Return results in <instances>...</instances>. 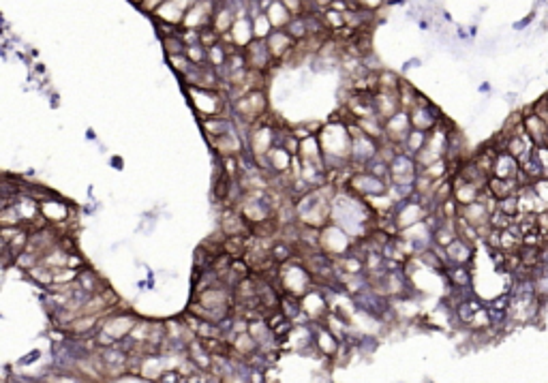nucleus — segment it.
<instances>
[{"label": "nucleus", "mask_w": 548, "mask_h": 383, "mask_svg": "<svg viewBox=\"0 0 548 383\" xmlns=\"http://www.w3.org/2000/svg\"><path fill=\"white\" fill-rule=\"evenodd\" d=\"M0 225L3 227H22L24 219L19 214L17 203H5L3 210H0Z\"/></svg>", "instance_id": "obj_25"}, {"label": "nucleus", "mask_w": 548, "mask_h": 383, "mask_svg": "<svg viewBox=\"0 0 548 383\" xmlns=\"http://www.w3.org/2000/svg\"><path fill=\"white\" fill-rule=\"evenodd\" d=\"M377 81H379V91H398L400 86V79L390 71H382L377 75Z\"/></svg>", "instance_id": "obj_30"}, {"label": "nucleus", "mask_w": 548, "mask_h": 383, "mask_svg": "<svg viewBox=\"0 0 548 383\" xmlns=\"http://www.w3.org/2000/svg\"><path fill=\"white\" fill-rule=\"evenodd\" d=\"M426 139H428V133L426 131H420V129H412L405 143H402V150H405L407 155L416 157L424 146H426Z\"/></svg>", "instance_id": "obj_24"}, {"label": "nucleus", "mask_w": 548, "mask_h": 383, "mask_svg": "<svg viewBox=\"0 0 548 383\" xmlns=\"http://www.w3.org/2000/svg\"><path fill=\"white\" fill-rule=\"evenodd\" d=\"M373 103H375V111H377V116L384 123L388 120V118H392L396 111L402 109L398 91H377L373 95Z\"/></svg>", "instance_id": "obj_15"}, {"label": "nucleus", "mask_w": 548, "mask_h": 383, "mask_svg": "<svg viewBox=\"0 0 548 383\" xmlns=\"http://www.w3.org/2000/svg\"><path fill=\"white\" fill-rule=\"evenodd\" d=\"M266 15L270 17L272 26H274V31H283V28L290 26V22L296 17L290 9L285 7L283 0H272L270 7L266 9Z\"/></svg>", "instance_id": "obj_21"}, {"label": "nucleus", "mask_w": 548, "mask_h": 383, "mask_svg": "<svg viewBox=\"0 0 548 383\" xmlns=\"http://www.w3.org/2000/svg\"><path fill=\"white\" fill-rule=\"evenodd\" d=\"M187 56L191 58V63H193V65H197V67H204V65H208V47H204L201 43L187 45Z\"/></svg>", "instance_id": "obj_28"}, {"label": "nucleus", "mask_w": 548, "mask_h": 383, "mask_svg": "<svg viewBox=\"0 0 548 383\" xmlns=\"http://www.w3.org/2000/svg\"><path fill=\"white\" fill-rule=\"evenodd\" d=\"M279 281L285 293H292V296H298V298H302L306 291L315 287L311 270L306 266H300V263H290V261L281 263Z\"/></svg>", "instance_id": "obj_2"}, {"label": "nucleus", "mask_w": 548, "mask_h": 383, "mask_svg": "<svg viewBox=\"0 0 548 383\" xmlns=\"http://www.w3.org/2000/svg\"><path fill=\"white\" fill-rule=\"evenodd\" d=\"M276 146V131L264 125H253L251 133H249V148L253 153V157H266L272 148Z\"/></svg>", "instance_id": "obj_9"}, {"label": "nucleus", "mask_w": 548, "mask_h": 383, "mask_svg": "<svg viewBox=\"0 0 548 383\" xmlns=\"http://www.w3.org/2000/svg\"><path fill=\"white\" fill-rule=\"evenodd\" d=\"M41 214L49 221V223H65L69 221V208L63 201H41Z\"/></svg>", "instance_id": "obj_23"}, {"label": "nucleus", "mask_w": 548, "mask_h": 383, "mask_svg": "<svg viewBox=\"0 0 548 383\" xmlns=\"http://www.w3.org/2000/svg\"><path fill=\"white\" fill-rule=\"evenodd\" d=\"M244 58H246V65L249 69H257V71H268L272 67V56L268 52V45L266 41L262 39H253L244 49Z\"/></svg>", "instance_id": "obj_11"}, {"label": "nucleus", "mask_w": 548, "mask_h": 383, "mask_svg": "<svg viewBox=\"0 0 548 383\" xmlns=\"http://www.w3.org/2000/svg\"><path fill=\"white\" fill-rule=\"evenodd\" d=\"M236 22V9L229 3H217V11L212 17V28L223 37L232 31V26Z\"/></svg>", "instance_id": "obj_19"}, {"label": "nucleus", "mask_w": 548, "mask_h": 383, "mask_svg": "<svg viewBox=\"0 0 548 383\" xmlns=\"http://www.w3.org/2000/svg\"><path fill=\"white\" fill-rule=\"evenodd\" d=\"M189 97L193 101V107L201 118L212 116H225V99L219 95V91H208V88H189Z\"/></svg>", "instance_id": "obj_4"}, {"label": "nucleus", "mask_w": 548, "mask_h": 383, "mask_svg": "<svg viewBox=\"0 0 548 383\" xmlns=\"http://www.w3.org/2000/svg\"><path fill=\"white\" fill-rule=\"evenodd\" d=\"M253 39H255V35H253V19H251V15H236V22L232 26V31L221 37V41L234 43L240 49H244Z\"/></svg>", "instance_id": "obj_12"}, {"label": "nucleus", "mask_w": 548, "mask_h": 383, "mask_svg": "<svg viewBox=\"0 0 548 383\" xmlns=\"http://www.w3.org/2000/svg\"><path fill=\"white\" fill-rule=\"evenodd\" d=\"M201 129L206 131L208 139L212 141V139H217V137H221V135H225L229 131H234L236 127H234L232 120H229V116H212V118H206V120L201 123Z\"/></svg>", "instance_id": "obj_22"}, {"label": "nucleus", "mask_w": 548, "mask_h": 383, "mask_svg": "<svg viewBox=\"0 0 548 383\" xmlns=\"http://www.w3.org/2000/svg\"><path fill=\"white\" fill-rule=\"evenodd\" d=\"M234 107H236V116L242 123L255 125L257 118H262L266 114V107H268L266 95H264V91H249L236 99Z\"/></svg>", "instance_id": "obj_6"}, {"label": "nucleus", "mask_w": 548, "mask_h": 383, "mask_svg": "<svg viewBox=\"0 0 548 383\" xmlns=\"http://www.w3.org/2000/svg\"><path fill=\"white\" fill-rule=\"evenodd\" d=\"M384 129H386V139H390L396 146H402V143H405V139H407V135H409V131L414 129L409 111L407 109L396 111L392 118H388V120L384 123Z\"/></svg>", "instance_id": "obj_10"}, {"label": "nucleus", "mask_w": 548, "mask_h": 383, "mask_svg": "<svg viewBox=\"0 0 548 383\" xmlns=\"http://www.w3.org/2000/svg\"><path fill=\"white\" fill-rule=\"evenodd\" d=\"M350 191L356 193L358 197H373V195H382V193H388L390 189V182L379 178V175L370 173L368 169H358V171H352L350 175Z\"/></svg>", "instance_id": "obj_5"}, {"label": "nucleus", "mask_w": 548, "mask_h": 383, "mask_svg": "<svg viewBox=\"0 0 548 383\" xmlns=\"http://www.w3.org/2000/svg\"><path fill=\"white\" fill-rule=\"evenodd\" d=\"M354 242L350 238V231L336 225V223H328L326 227L320 229V249L332 257V259H338L343 255H347L352 251Z\"/></svg>", "instance_id": "obj_3"}, {"label": "nucleus", "mask_w": 548, "mask_h": 383, "mask_svg": "<svg viewBox=\"0 0 548 383\" xmlns=\"http://www.w3.org/2000/svg\"><path fill=\"white\" fill-rule=\"evenodd\" d=\"M340 345H343V341L332 330H328L326 326H320L315 330V349L320 351L322 356L334 358L338 353V349H340Z\"/></svg>", "instance_id": "obj_17"}, {"label": "nucleus", "mask_w": 548, "mask_h": 383, "mask_svg": "<svg viewBox=\"0 0 548 383\" xmlns=\"http://www.w3.org/2000/svg\"><path fill=\"white\" fill-rule=\"evenodd\" d=\"M266 159H268V167L274 171V173H287L292 169V165H294V155L287 150V148H283L281 143H276L274 148L266 155Z\"/></svg>", "instance_id": "obj_20"}, {"label": "nucleus", "mask_w": 548, "mask_h": 383, "mask_svg": "<svg viewBox=\"0 0 548 383\" xmlns=\"http://www.w3.org/2000/svg\"><path fill=\"white\" fill-rule=\"evenodd\" d=\"M214 11H217V0H195V3L187 9L180 28H189V31H204V28L212 26Z\"/></svg>", "instance_id": "obj_7"}, {"label": "nucleus", "mask_w": 548, "mask_h": 383, "mask_svg": "<svg viewBox=\"0 0 548 383\" xmlns=\"http://www.w3.org/2000/svg\"><path fill=\"white\" fill-rule=\"evenodd\" d=\"M296 39L285 31H272V35L266 39V45H268V52L272 56V61H283V58L292 56V52L296 49Z\"/></svg>", "instance_id": "obj_13"}, {"label": "nucleus", "mask_w": 548, "mask_h": 383, "mask_svg": "<svg viewBox=\"0 0 548 383\" xmlns=\"http://www.w3.org/2000/svg\"><path fill=\"white\" fill-rule=\"evenodd\" d=\"M169 58V65H171V69L174 71H178L180 75H187L195 65L191 63V58L187 56V52L185 54H169L167 56Z\"/></svg>", "instance_id": "obj_29"}, {"label": "nucleus", "mask_w": 548, "mask_h": 383, "mask_svg": "<svg viewBox=\"0 0 548 383\" xmlns=\"http://www.w3.org/2000/svg\"><path fill=\"white\" fill-rule=\"evenodd\" d=\"M448 279H450L452 287L467 289L471 285V274H469L467 266H452V268H448Z\"/></svg>", "instance_id": "obj_26"}, {"label": "nucleus", "mask_w": 548, "mask_h": 383, "mask_svg": "<svg viewBox=\"0 0 548 383\" xmlns=\"http://www.w3.org/2000/svg\"><path fill=\"white\" fill-rule=\"evenodd\" d=\"M137 319L133 315H113V317H107L103 323H101V330L107 332L113 341H123L131 334V330L135 328Z\"/></svg>", "instance_id": "obj_14"}, {"label": "nucleus", "mask_w": 548, "mask_h": 383, "mask_svg": "<svg viewBox=\"0 0 548 383\" xmlns=\"http://www.w3.org/2000/svg\"><path fill=\"white\" fill-rule=\"evenodd\" d=\"M320 141L324 150V163L328 169H343L352 165V133L350 125L332 120L320 129Z\"/></svg>", "instance_id": "obj_1"}, {"label": "nucleus", "mask_w": 548, "mask_h": 383, "mask_svg": "<svg viewBox=\"0 0 548 383\" xmlns=\"http://www.w3.org/2000/svg\"><path fill=\"white\" fill-rule=\"evenodd\" d=\"M446 259L450 266H467L473 259V244L463 238H456L446 247Z\"/></svg>", "instance_id": "obj_16"}, {"label": "nucleus", "mask_w": 548, "mask_h": 383, "mask_svg": "<svg viewBox=\"0 0 548 383\" xmlns=\"http://www.w3.org/2000/svg\"><path fill=\"white\" fill-rule=\"evenodd\" d=\"M210 143H212V148L217 150V155L223 157V159L242 155V141H240V135L236 133V129L221 135V137H217V139H212Z\"/></svg>", "instance_id": "obj_18"}, {"label": "nucleus", "mask_w": 548, "mask_h": 383, "mask_svg": "<svg viewBox=\"0 0 548 383\" xmlns=\"http://www.w3.org/2000/svg\"><path fill=\"white\" fill-rule=\"evenodd\" d=\"M302 302V313L308 321L313 323H322L328 315V298L320 287H313L300 298Z\"/></svg>", "instance_id": "obj_8"}, {"label": "nucleus", "mask_w": 548, "mask_h": 383, "mask_svg": "<svg viewBox=\"0 0 548 383\" xmlns=\"http://www.w3.org/2000/svg\"><path fill=\"white\" fill-rule=\"evenodd\" d=\"M193 3H195V0H193Z\"/></svg>", "instance_id": "obj_31"}, {"label": "nucleus", "mask_w": 548, "mask_h": 383, "mask_svg": "<svg viewBox=\"0 0 548 383\" xmlns=\"http://www.w3.org/2000/svg\"><path fill=\"white\" fill-rule=\"evenodd\" d=\"M285 31L290 33L296 41L306 39V37H308V19H306V15H296V17L290 22V26L285 28Z\"/></svg>", "instance_id": "obj_27"}]
</instances>
